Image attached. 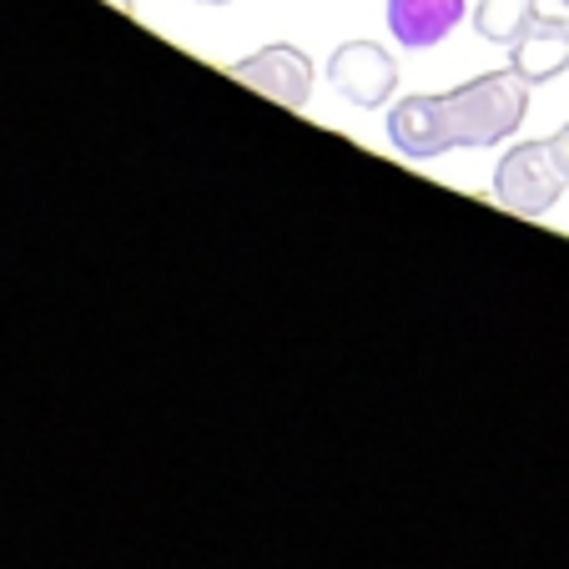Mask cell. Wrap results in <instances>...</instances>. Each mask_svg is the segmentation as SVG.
Wrapping results in <instances>:
<instances>
[{"label": "cell", "instance_id": "obj_6", "mask_svg": "<svg viewBox=\"0 0 569 569\" xmlns=\"http://www.w3.org/2000/svg\"><path fill=\"white\" fill-rule=\"evenodd\" d=\"M509 66L525 76L529 87L555 81L559 71H569V21H559V16H535L529 31L509 46Z\"/></svg>", "mask_w": 569, "mask_h": 569}, {"label": "cell", "instance_id": "obj_3", "mask_svg": "<svg viewBox=\"0 0 569 569\" xmlns=\"http://www.w3.org/2000/svg\"><path fill=\"white\" fill-rule=\"evenodd\" d=\"M328 87L348 101V107H383L398 87V66L378 41H343L328 56Z\"/></svg>", "mask_w": 569, "mask_h": 569}, {"label": "cell", "instance_id": "obj_2", "mask_svg": "<svg viewBox=\"0 0 569 569\" xmlns=\"http://www.w3.org/2000/svg\"><path fill=\"white\" fill-rule=\"evenodd\" d=\"M569 177L559 172L555 147L549 141H519V147L505 151V161L495 167V197L499 207L519 217H545L549 207L559 202Z\"/></svg>", "mask_w": 569, "mask_h": 569}, {"label": "cell", "instance_id": "obj_5", "mask_svg": "<svg viewBox=\"0 0 569 569\" xmlns=\"http://www.w3.org/2000/svg\"><path fill=\"white\" fill-rule=\"evenodd\" d=\"M463 21V0H388V31L403 51H429L449 41Z\"/></svg>", "mask_w": 569, "mask_h": 569}, {"label": "cell", "instance_id": "obj_10", "mask_svg": "<svg viewBox=\"0 0 569 569\" xmlns=\"http://www.w3.org/2000/svg\"><path fill=\"white\" fill-rule=\"evenodd\" d=\"M202 6H227V0H202Z\"/></svg>", "mask_w": 569, "mask_h": 569}, {"label": "cell", "instance_id": "obj_1", "mask_svg": "<svg viewBox=\"0 0 569 569\" xmlns=\"http://www.w3.org/2000/svg\"><path fill=\"white\" fill-rule=\"evenodd\" d=\"M529 117V81L505 66V71L473 76L459 91H419V97L393 101L388 111V141L393 151L413 161L443 157L453 147H495V141L515 137Z\"/></svg>", "mask_w": 569, "mask_h": 569}, {"label": "cell", "instance_id": "obj_8", "mask_svg": "<svg viewBox=\"0 0 569 569\" xmlns=\"http://www.w3.org/2000/svg\"><path fill=\"white\" fill-rule=\"evenodd\" d=\"M549 147H555V161H559V172L569 177V121H565V127L555 131V137H549Z\"/></svg>", "mask_w": 569, "mask_h": 569}, {"label": "cell", "instance_id": "obj_7", "mask_svg": "<svg viewBox=\"0 0 569 569\" xmlns=\"http://www.w3.org/2000/svg\"><path fill=\"white\" fill-rule=\"evenodd\" d=\"M535 0H479L473 6V31L495 46H515L535 21Z\"/></svg>", "mask_w": 569, "mask_h": 569}, {"label": "cell", "instance_id": "obj_9", "mask_svg": "<svg viewBox=\"0 0 569 569\" xmlns=\"http://www.w3.org/2000/svg\"><path fill=\"white\" fill-rule=\"evenodd\" d=\"M107 6H117L121 16H131V6H137V0H107Z\"/></svg>", "mask_w": 569, "mask_h": 569}, {"label": "cell", "instance_id": "obj_4", "mask_svg": "<svg viewBox=\"0 0 569 569\" xmlns=\"http://www.w3.org/2000/svg\"><path fill=\"white\" fill-rule=\"evenodd\" d=\"M227 76L242 81V87H252V91H262V97L282 101L288 111H302L312 97V61L298 51V46H262L258 56L227 66Z\"/></svg>", "mask_w": 569, "mask_h": 569}]
</instances>
